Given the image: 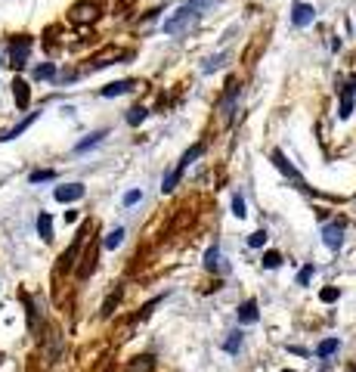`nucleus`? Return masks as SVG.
<instances>
[{"instance_id":"7","label":"nucleus","mask_w":356,"mask_h":372,"mask_svg":"<svg viewBox=\"0 0 356 372\" xmlns=\"http://www.w3.org/2000/svg\"><path fill=\"white\" fill-rule=\"evenodd\" d=\"M313 19H316V10H313V4H294V10H291V22H294L297 28L310 25Z\"/></svg>"},{"instance_id":"8","label":"nucleus","mask_w":356,"mask_h":372,"mask_svg":"<svg viewBox=\"0 0 356 372\" xmlns=\"http://www.w3.org/2000/svg\"><path fill=\"white\" fill-rule=\"evenodd\" d=\"M239 323H245V326H251V323H257V301L254 298H248V301H242V304H239Z\"/></svg>"},{"instance_id":"10","label":"nucleus","mask_w":356,"mask_h":372,"mask_svg":"<svg viewBox=\"0 0 356 372\" xmlns=\"http://www.w3.org/2000/svg\"><path fill=\"white\" fill-rule=\"evenodd\" d=\"M133 87H136L133 78H124V81H115V84H105L99 93H102V96H121V93H130Z\"/></svg>"},{"instance_id":"19","label":"nucleus","mask_w":356,"mask_h":372,"mask_svg":"<svg viewBox=\"0 0 356 372\" xmlns=\"http://www.w3.org/2000/svg\"><path fill=\"white\" fill-rule=\"evenodd\" d=\"M105 137V131H96V134H90V137H87V140H81V143L75 146V152H87V149H90V146H96L99 143V140Z\"/></svg>"},{"instance_id":"9","label":"nucleus","mask_w":356,"mask_h":372,"mask_svg":"<svg viewBox=\"0 0 356 372\" xmlns=\"http://www.w3.org/2000/svg\"><path fill=\"white\" fill-rule=\"evenodd\" d=\"M236 96H239V84L233 81V84H226V93H223V99H220V109H223L226 121H233V105H236Z\"/></svg>"},{"instance_id":"28","label":"nucleus","mask_w":356,"mask_h":372,"mask_svg":"<svg viewBox=\"0 0 356 372\" xmlns=\"http://www.w3.org/2000/svg\"><path fill=\"white\" fill-rule=\"evenodd\" d=\"M118 301H121V289H115V292L109 295V301H105V304H102V316H109V313H112V307L118 304Z\"/></svg>"},{"instance_id":"34","label":"nucleus","mask_w":356,"mask_h":372,"mask_svg":"<svg viewBox=\"0 0 356 372\" xmlns=\"http://www.w3.org/2000/svg\"><path fill=\"white\" fill-rule=\"evenodd\" d=\"M282 372H294V369H282Z\"/></svg>"},{"instance_id":"26","label":"nucleus","mask_w":356,"mask_h":372,"mask_svg":"<svg viewBox=\"0 0 356 372\" xmlns=\"http://www.w3.org/2000/svg\"><path fill=\"white\" fill-rule=\"evenodd\" d=\"M223 347H226V353H236V350L242 347V335H239V332H229V338H226Z\"/></svg>"},{"instance_id":"32","label":"nucleus","mask_w":356,"mask_h":372,"mask_svg":"<svg viewBox=\"0 0 356 372\" xmlns=\"http://www.w3.org/2000/svg\"><path fill=\"white\" fill-rule=\"evenodd\" d=\"M142 199V192L139 189H130V192H124V205H136Z\"/></svg>"},{"instance_id":"11","label":"nucleus","mask_w":356,"mask_h":372,"mask_svg":"<svg viewBox=\"0 0 356 372\" xmlns=\"http://www.w3.org/2000/svg\"><path fill=\"white\" fill-rule=\"evenodd\" d=\"M13 96H16V105L19 109H28V102H31V90H28V84L22 78H16L13 81Z\"/></svg>"},{"instance_id":"15","label":"nucleus","mask_w":356,"mask_h":372,"mask_svg":"<svg viewBox=\"0 0 356 372\" xmlns=\"http://www.w3.org/2000/svg\"><path fill=\"white\" fill-rule=\"evenodd\" d=\"M71 19H75V22H93L96 10L93 7H75V10H71Z\"/></svg>"},{"instance_id":"5","label":"nucleus","mask_w":356,"mask_h":372,"mask_svg":"<svg viewBox=\"0 0 356 372\" xmlns=\"http://www.w3.org/2000/svg\"><path fill=\"white\" fill-rule=\"evenodd\" d=\"M273 165H276V168H279L285 177H291L294 183H300V186H304V177H300V174H297V168L288 162V158H285V152H282V149H276V152H273Z\"/></svg>"},{"instance_id":"3","label":"nucleus","mask_w":356,"mask_h":372,"mask_svg":"<svg viewBox=\"0 0 356 372\" xmlns=\"http://www.w3.org/2000/svg\"><path fill=\"white\" fill-rule=\"evenodd\" d=\"M28 53H31V38H28V34H19V38L13 41V50H10V65L22 68L25 59H28Z\"/></svg>"},{"instance_id":"17","label":"nucleus","mask_w":356,"mask_h":372,"mask_svg":"<svg viewBox=\"0 0 356 372\" xmlns=\"http://www.w3.org/2000/svg\"><path fill=\"white\" fill-rule=\"evenodd\" d=\"M337 115H341L344 121L353 115V96H350V87H344V90H341V112H337Z\"/></svg>"},{"instance_id":"25","label":"nucleus","mask_w":356,"mask_h":372,"mask_svg":"<svg viewBox=\"0 0 356 372\" xmlns=\"http://www.w3.org/2000/svg\"><path fill=\"white\" fill-rule=\"evenodd\" d=\"M313 273H316V267H313V264H307V267H300V273H297V286H310Z\"/></svg>"},{"instance_id":"14","label":"nucleus","mask_w":356,"mask_h":372,"mask_svg":"<svg viewBox=\"0 0 356 372\" xmlns=\"http://www.w3.org/2000/svg\"><path fill=\"white\" fill-rule=\"evenodd\" d=\"M205 267H208V270H223V267H220V248H217V245H211L208 252H205Z\"/></svg>"},{"instance_id":"22","label":"nucleus","mask_w":356,"mask_h":372,"mask_svg":"<svg viewBox=\"0 0 356 372\" xmlns=\"http://www.w3.org/2000/svg\"><path fill=\"white\" fill-rule=\"evenodd\" d=\"M28 180H31V183H47V180H56V171H31Z\"/></svg>"},{"instance_id":"29","label":"nucleus","mask_w":356,"mask_h":372,"mask_svg":"<svg viewBox=\"0 0 356 372\" xmlns=\"http://www.w3.org/2000/svg\"><path fill=\"white\" fill-rule=\"evenodd\" d=\"M319 301H322V304H331V301H337V289H334V286L322 289V292H319Z\"/></svg>"},{"instance_id":"21","label":"nucleus","mask_w":356,"mask_h":372,"mask_svg":"<svg viewBox=\"0 0 356 372\" xmlns=\"http://www.w3.org/2000/svg\"><path fill=\"white\" fill-rule=\"evenodd\" d=\"M279 264H282V255L279 252H263V267L266 270H276Z\"/></svg>"},{"instance_id":"16","label":"nucleus","mask_w":356,"mask_h":372,"mask_svg":"<svg viewBox=\"0 0 356 372\" xmlns=\"http://www.w3.org/2000/svg\"><path fill=\"white\" fill-rule=\"evenodd\" d=\"M81 242H84V233H78V239L75 242H71V248H68V252L62 255V267L68 270L71 267V264H75V255H78V248H81Z\"/></svg>"},{"instance_id":"30","label":"nucleus","mask_w":356,"mask_h":372,"mask_svg":"<svg viewBox=\"0 0 356 372\" xmlns=\"http://www.w3.org/2000/svg\"><path fill=\"white\" fill-rule=\"evenodd\" d=\"M139 363H133L130 366V372H149L152 369V357H136Z\"/></svg>"},{"instance_id":"18","label":"nucleus","mask_w":356,"mask_h":372,"mask_svg":"<svg viewBox=\"0 0 356 372\" xmlns=\"http://www.w3.org/2000/svg\"><path fill=\"white\" fill-rule=\"evenodd\" d=\"M146 115H149V109H146V105H133V109L127 112V124H130V128H136V124H142V121H146Z\"/></svg>"},{"instance_id":"33","label":"nucleus","mask_w":356,"mask_h":372,"mask_svg":"<svg viewBox=\"0 0 356 372\" xmlns=\"http://www.w3.org/2000/svg\"><path fill=\"white\" fill-rule=\"evenodd\" d=\"M220 65H223V56H214V59L205 62V72H214V68H220Z\"/></svg>"},{"instance_id":"12","label":"nucleus","mask_w":356,"mask_h":372,"mask_svg":"<svg viewBox=\"0 0 356 372\" xmlns=\"http://www.w3.org/2000/svg\"><path fill=\"white\" fill-rule=\"evenodd\" d=\"M34 118H38V115H34V112H31V115H28L25 121H19V124H16V128H13V131H7V134H0V143H4V140H16V137H19V134H25V131L31 128V124H34Z\"/></svg>"},{"instance_id":"4","label":"nucleus","mask_w":356,"mask_h":372,"mask_svg":"<svg viewBox=\"0 0 356 372\" xmlns=\"http://www.w3.org/2000/svg\"><path fill=\"white\" fill-rule=\"evenodd\" d=\"M53 199H56V202H62V205H68V202H78V199H84V186H81V183H65V186H56V192H53Z\"/></svg>"},{"instance_id":"20","label":"nucleus","mask_w":356,"mask_h":372,"mask_svg":"<svg viewBox=\"0 0 356 372\" xmlns=\"http://www.w3.org/2000/svg\"><path fill=\"white\" fill-rule=\"evenodd\" d=\"M337 350V338H325V341H319V347H316V353H319V357H331V353Z\"/></svg>"},{"instance_id":"1","label":"nucleus","mask_w":356,"mask_h":372,"mask_svg":"<svg viewBox=\"0 0 356 372\" xmlns=\"http://www.w3.org/2000/svg\"><path fill=\"white\" fill-rule=\"evenodd\" d=\"M208 7H211V0H189L186 7H180L164 22V34H183V31H189L195 22L202 19V10H208Z\"/></svg>"},{"instance_id":"2","label":"nucleus","mask_w":356,"mask_h":372,"mask_svg":"<svg viewBox=\"0 0 356 372\" xmlns=\"http://www.w3.org/2000/svg\"><path fill=\"white\" fill-rule=\"evenodd\" d=\"M202 152H205V143H195L192 149H186V152H183V158H180V165H176V168H173V171H170V174L164 177V183H161V192H170V189H173L176 183H180V177L186 174V168H189V165H192V162H195V158H199Z\"/></svg>"},{"instance_id":"27","label":"nucleus","mask_w":356,"mask_h":372,"mask_svg":"<svg viewBox=\"0 0 356 372\" xmlns=\"http://www.w3.org/2000/svg\"><path fill=\"white\" fill-rule=\"evenodd\" d=\"M248 245H251V248H263V245H266V229L251 233V236H248Z\"/></svg>"},{"instance_id":"24","label":"nucleus","mask_w":356,"mask_h":372,"mask_svg":"<svg viewBox=\"0 0 356 372\" xmlns=\"http://www.w3.org/2000/svg\"><path fill=\"white\" fill-rule=\"evenodd\" d=\"M53 75H56V65H53V62H47V65H38V68H34V78H38V81L53 78Z\"/></svg>"},{"instance_id":"13","label":"nucleus","mask_w":356,"mask_h":372,"mask_svg":"<svg viewBox=\"0 0 356 372\" xmlns=\"http://www.w3.org/2000/svg\"><path fill=\"white\" fill-rule=\"evenodd\" d=\"M38 233H41L44 242H53V217L47 211H41V217H38Z\"/></svg>"},{"instance_id":"31","label":"nucleus","mask_w":356,"mask_h":372,"mask_svg":"<svg viewBox=\"0 0 356 372\" xmlns=\"http://www.w3.org/2000/svg\"><path fill=\"white\" fill-rule=\"evenodd\" d=\"M233 214H236L239 220L245 217V199H242V196H233Z\"/></svg>"},{"instance_id":"6","label":"nucleus","mask_w":356,"mask_h":372,"mask_svg":"<svg viewBox=\"0 0 356 372\" xmlns=\"http://www.w3.org/2000/svg\"><path fill=\"white\" fill-rule=\"evenodd\" d=\"M322 242H325V248L337 252L341 242H344V226H341V223H328V226L322 229Z\"/></svg>"},{"instance_id":"23","label":"nucleus","mask_w":356,"mask_h":372,"mask_svg":"<svg viewBox=\"0 0 356 372\" xmlns=\"http://www.w3.org/2000/svg\"><path fill=\"white\" fill-rule=\"evenodd\" d=\"M121 242H124V229H121V226H118V229H112V233L105 236V248H118Z\"/></svg>"}]
</instances>
